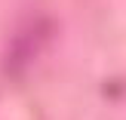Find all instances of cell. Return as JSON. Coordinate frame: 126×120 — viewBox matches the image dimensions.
Here are the masks:
<instances>
[{
	"label": "cell",
	"instance_id": "1",
	"mask_svg": "<svg viewBox=\"0 0 126 120\" xmlns=\"http://www.w3.org/2000/svg\"><path fill=\"white\" fill-rule=\"evenodd\" d=\"M52 22L49 18H34L28 22L9 43V52H6V71L9 74H22L37 55L46 49V43L52 40Z\"/></svg>",
	"mask_w": 126,
	"mask_h": 120
}]
</instances>
